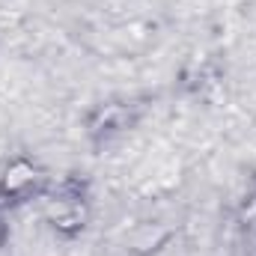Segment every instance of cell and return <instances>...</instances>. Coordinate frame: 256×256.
I'll return each instance as SVG.
<instances>
[{"label":"cell","mask_w":256,"mask_h":256,"mask_svg":"<svg viewBox=\"0 0 256 256\" xmlns=\"http://www.w3.org/2000/svg\"><path fill=\"white\" fill-rule=\"evenodd\" d=\"M248 218H250V226H256V196L250 200V208H248Z\"/></svg>","instance_id":"7a4b0ae2"},{"label":"cell","mask_w":256,"mask_h":256,"mask_svg":"<svg viewBox=\"0 0 256 256\" xmlns=\"http://www.w3.org/2000/svg\"><path fill=\"white\" fill-rule=\"evenodd\" d=\"M36 185V170L30 167V164H12L9 170H6V176H3V191L12 194V196H18V194H27L30 188Z\"/></svg>","instance_id":"6da1fadb"}]
</instances>
